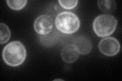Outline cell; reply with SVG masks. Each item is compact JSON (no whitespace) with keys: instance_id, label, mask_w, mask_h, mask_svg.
<instances>
[{"instance_id":"30bf717a","label":"cell","mask_w":122,"mask_h":81,"mask_svg":"<svg viewBox=\"0 0 122 81\" xmlns=\"http://www.w3.org/2000/svg\"><path fill=\"white\" fill-rule=\"evenodd\" d=\"M58 32L56 31L53 32V33H49L47 34H45V35H42V36H41V41L42 44L45 46H49L52 45L54 44V42L56 41L57 37H58Z\"/></svg>"},{"instance_id":"ba28073f","label":"cell","mask_w":122,"mask_h":81,"mask_svg":"<svg viewBox=\"0 0 122 81\" xmlns=\"http://www.w3.org/2000/svg\"><path fill=\"white\" fill-rule=\"evenodd\" d=\"M99 8L107 13H113L116 9V3L113 0H102L98 1Z\"/></svg>"},{"instance_id":"8fae6325","label":"cell","mask_w":122,"mask_h":81,"mask_svg":"<svg viewBox=\"0 0 122 81\" xmlns=\"http://www.w3.org/2000/svg\"><path fill=\"white\" fill-rule=\"evenodd\" d=\"M28 1L26 0H16V1H7V5L14 10H20L25 6Z\"/></svg>"},{"instance_id":"52a82bcc","label":"cell","mask_w":122,"mask_h":81,"mask_svg":"<svg viewBox=\"0 0 122 81\" xmlns=\"http://www.w3.org/2000/svg\"><path fill=\"white\" fill-rule=\"evenodd\" d=\"M79 54L73 45H68L63 49L61 52V57L65 62L71 63L77 60Z\"/></svg>"},{"instance_id":"5b68a950","label":"cell","mask_w":122,"mask_h":81,"mask_svg":"<svg viewBox=\"0 0 122 81\" xmlns=\"http://www.w3.org/2000/svg\"><path fill=\"white\" fill-rule=\"evenodd\" d=\"M53 27V19L47 15H41L37 18L34 22L35 31L40 35H45L51 33Z\"/></svg>"},{"instance_id":"8992f818","label":"cell","mask_w":122,"mask_h":81,"mask_svg":"<svg viewBox=\"0 0 122 81\" xmlns=\"http://www.w3.org/2000/svg\"><path fill=\"white\" fill-rule=\"evenodd\" d=\"M73 45L80 54L86 55L91 52L92 45L89 38L85 36H79L74 41Z\"/></svg>"},{"instance_id":"7c38bea8","label":"cell","mask_w":122,"mask_h":81,"mask_svg":"<svg viewBox=\"0 0 122 81\" xmlns=\"http://www.w3.org/2000/svg\"><path fill=\"white\" fill-rule=\"evenodd\" d=\"M60 6L65 9H73L77 5L78 1H59Z\"/></svg>"},{"instance_id":"277c9868","label":"cell","mask_w":122,"mask_h":81,"mask_svg":"<svg viewBox=\"0 0 122 81\" xmlns=\"http://www.w3.org/2000/svg\"><path fill=\"white\" fill-rule=\"evenodd\" d=\"M99 49L104 55L112 56L119 53L120 50V44L119 42L115 38H106L100 42Z\"/></svg>"},{"instance_id":"7a4b0ae2","label":"cell","mask_w":122,"mask_h":81,"mask_svg":"<svg viewBox=\"0 0 122 81\" xmlns=\"http://www.w3.org/2000/svg\"><path fill=\"white\" fill-rule=\"evenodd\" d=\"M117 24V20L112 15L102 14L95 19L93 29L98 36L105 37L113 33L116 29Z\"/></svg>"},{"instance_id":"9c48e42d","label":"cell","mask_w":122,"mask_h":81,"mask_svg":"<svg viewBox=\"0 0 122 81\" xmlns=\"http://www.w3.org/2000/svg\"><path fill=\"white\" fill-rule=\"evenodd\" d=\"M11 36L10 29L5 24H0V43H6L9 41Z\"/></svg>"},{"instance_id":"6da1fadb","label":"cell","mask_w":122,"mask_h":81,"mask_svg":"<svg viewBox=\"0 0 122 81\" xmlns=\"http://www.w3.org/2000/svg\"><path fill=\"white\" fill-rule=\"evenodd\" d=\"M26 50L21 42L13 41L7 44L4 48L3 58L5 63L11 67L21 65L25 59Z\"/></svg>"},{"instance_id":"3957f363","label":"cell","mask_w":122,"mask_h":81,"mask_svg":"<svg viewBox=\"0 0 122 81\" xmlns=\"http://www.w3.org/2000/svg\"><path fill=\"white\" fill-rule=\"evenodd\" d=\"M55 24L56 28L60 32L67 34L74 33L80 27L78 17L70 12L59 13L56 18Z\"/></svg>"}]
</instances>
